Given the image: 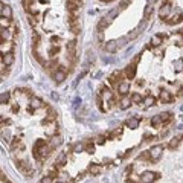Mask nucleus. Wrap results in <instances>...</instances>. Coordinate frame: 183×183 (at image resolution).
<instances>
[{
    "label": "nucleus",
    "mask_w": 183,
    "mask_h": 183,
    "mask_svg": "<svg viewBox=\"0 0 183 183\" xmlns=\"http://www.w3.org/2000/svg\"><path fill=\"white\" fill-rule=\"evenodd\" d=\"M15 165H17V168L21 171V173H25V174H32L34 171L31 169V165L28 163V160H25V159H15Z\"/></svg>",
    "instance_id": "nucleus-1"
},
{
    "label": "nucleus",
    "mask_w": 183,
    "mask_h": 183,
    "mask_svg": "<svg viewBox=\"0 0 183 183\" xmlns=\"http://www.w3.org/2000/svg\"><path fill=\"white\" fill-rule=\"evenodd\" d=\"M159 179V174L157 173H153V171H143L140 174V182L142 183H153L154 180Z\"/></svg>",
    "instance_id": "nucleus-2"
},
{
    "label": "nucleus",
    "mask_w": 183,
    "mask_h": 183,
    "mask_svg": "<svg viewBox=\"0 0 183 183\" xmlns=\"http://www.w3.org/2000/svg\"><path fill=\"white\" fill-rule=\"evenodd\" d=\"M162 151H163V145H154L151 150H150V157H151V162H157L162 156Z\"/></svg>",
    "instance_id": "nucleus-3"
},
{
    "label": "nucleus",
    "mask_w": 183,
    "mask_h": 183,
    "mask_svg": "<svg viewBox=\"0 0 183 183\" xmlns=\"http://www.w3.org/2000/svg\"><path fill=\"white\" fill-rule=\"evenodd\" d=\"M52 76H53V81L56 84H61L64 80H67V72L64 69H55V72H53Z\"/></svg>",
    "instance_id": "nucleus-4"
},
{
    "label": "nucleus",
    "mask_w": 183,
    "mask_h": 183,
    "mask_svg": "<svg viewBox=\"0 0 183 183\" xmlns=\"http://www.w3.org/2000/svg\"><path fill=\"white\" fill-rule=\"evenodd\" d=\"M122 81V72L121 70H116L113 72L110 76H108V84L113 86V87H118V84Z\"/></svg>",
    "instance_id": "nucleus-5"
},
{
    "label": "nucleus",
    "mask_w": 183,
    "mask_h": 183,
    "mask_svg": "<svg viewBox=\"0 0 183 183\" xmlns=\"http://www.w3.org/2000/svg\"><path fill=\"white\" fill-rule=\"evenodd\" d=\"M0 18L2 20H11L12 18V9L8 5H3L0 8Z\"/></svg>",
    "instance_id": "nucleus-6"
},
{
    "label": "nucleus",
    "mask_w": 183,
    "mask_h": 183,
    "mask_svg": "<svg viewBox=\"0 0 183 183\" xmlns=\"http://www.w3.org/2000/svg\"><path fill=\"white\" fill-rule=\"evenodd\" d=\"M124 73H125V78H127V80H134V76H136V63L128 64V66L125 67Z\"/></svg>",
    "instance_id": "nucleus-7"
},
{
    "label": "nucleus",
    "mask_w": 183,
    "mask_h": 183,
    "mask_svg": "<svg viewBox=\"0 0 183 183\" xmlns=\"http://www.w3.org/2000/svg\"><path fill=\"white\" fill-rule=\"evenodd\" d=\"M80 0H67V11L69 14H76L80 9Z\"/></svg>",
    "instance_id": "nucleus-8"
},
{
    "label": "nucleus",
    "mask_w": 183,
    "mask_h": 183,
    "mask_svg": "<svg viewBox=\"0 0 183 183\" xmlns=\"http://www.w3.org/2000/svg\"><path fill=\"white\" fill-rule=\"evenodd\" d=\"M29 107L32 108V110H38V108H43L46 107V104L40 99V98H37V96H32L31 98V104H29Z\"/></svg>",
    "instance_id": "nucleus-9"
},
{
    "label": "nucleus",
    "mask_w": 183,
    "mask_h": 183,
    "mask_svg": "<svg viewBox=\"0 0 183 183\" xmlns=\"http://www.w3.org/2000/svg\"><path fill=\"white\" fill-rule=\"evenodd\" d=\"M14 53L12 52H5L3 53V56H2V63L6 66V67H9V66H12L14 64Z\"/></svg>",
    "instance_id": "nucleus-10"
},
{
    "label": "nucleus",
    "mask_w": 183,
    "mask_h": 183,
    "mask_svg": "<svg viewBox=\"0 0 183 183\" xmlns=\"http://www.w3.org/2000/svg\"><path fill=\"white\" fill-rule=\"evenodd\" d=\"M128 91H130V83H128V81H121V83L118 84V93H119V95L125 96Z\"/></svg>",
    "instance_id": "nucleus-11"
},
{
    "label": "nucleus",
    "mask_w": 183,
    "mask_h": 183,
    "mask_svg": "<svg viewBox=\"0 0 183 183\" xmlns=\"http://www.w3.org/2000/svg\"><path fill=\"white\" fill-rule=\"evenodd\" d=\"M160 102H163V104H169V102H173V95L169 93V91H166V90H162L160 91Z\"/></svg>",
    "instance_id": "nucleus-12"
},
{
    "label": "nucleus",
    "mask_w": 183,
    "mask_h": 183,
    "mask_svg": "<svg viewBox=\"0 0 183 183\" xmlns=\"http://www.w3.org/2000/svg\"><path fill=\"white\" fill-rule=\"evenodd\" d=\"M64 165H67V153H61V154L58 156V159L55 160V166H56V168H61V166H64Z\"/></svg>",
    "instance_id": "nucleus-13"
},
{
    "label": "nucleus",
    "mask_w": 183,
    "mask_h": 183,
    "mask_svg": "<svg viewBox=\"0 0 183 183\" xmlns=\"http://www.w3.org/2000/svg\"><path fill=\"white\" fill-rule=\"evenodd\" d=\"M169 11H171V6H169V3H163L162 5V8H160V11H159V15H160V18H166L168 17V14H169Z\"/></svg>",
    "instance_id": "nucleus-14"
},
{
    "label": "nucleus",
    "mask_w": 183,
    "mask_h": 183,
    "mask_svg": "<svg viewBox=\"0 0 183 183\" xmlns=\"http://www.w3.org/2000/svg\"><path fill=\"white\" fill-rule=\"evenodd\" d=\"M101 98H104V99H113V91L110 90L107 86H102L101 87Z\"/></svg>",
    "instance_id": "nucleus-15"
},
{
    "label": "nucleus",
    "mask_w": 183,
    "mask_h": 183,
    "mask_svg": "<svg viewBox=\"0 0 183 183\" xmlns=\"http://www.w3.org/2000/svg\"><path fill=\"white\" fill-rule=\"evenodd\" d=\"M139 124H140V119L137 118V116H133V118H130L128 121H127V127L128 128H131V130H134L139 127Z\"/></svg>",
    "instance_id": "nucleus-16"
},
{
    "label": "nucleus",
    "mask_w": 183,
    "mask_h": 183,
    "mask_svg": "<svg viewBox=\"0 0 183 183\" xmlns=\"http://www.w3.org/2000/svg\"><path fill=\"white\" fill-rule=\"evenodd\" d=\"M89 173H90L91 176H99L102 173V166L101 165H96V163H91L90 166H89Z\"/></svg>",
    "instance_id": "nucleus-17"
},
{
    "label": "nucleus",
    "mask_w": 183,
    "mask_h": 183,
    "mask_svg": "<svg viewBox=\"0 0 183 183\" xmlns=\"http://www.w3.org/2000/svg\"><path fill=\"white\" fill-rule=\"evenodd\" d=\"M118 47H119V46H118V43H116V41H108L107 45L104 46V49H105L108 53H115V52L118 50Z\"/></svg>",
    "instance_id": "nucleus-18"
},
{
    "label": "nucleus",
    "mask_w": 183,
    "mask_h": 183,
    "mask_svg": "<svg viewBox=\"0 0 183 183\" xmlns=\"http://www.w3.org/2000/svg\"><path fill=\"white\" fill-rule=\"evenodd\" d=\"M143 104H145V107H151V105H156V98L150 93V95H146L145 98H143V101H142Z\"/></svg>",
    "instance_id": "nucleus-19"
},
{
    "label": "nucleus",
    "mask_w": 183,
    "mask_h": 183,
    "mask_svg": "<svg viewBox=\"0 0 183 183\" xmlns=\"http://www.w3.org/2000/svg\"><path fill=\"white\" fill-rule=\"evenodd\" d=\"M130 105H131V99L127 98V96H124L121 99V102H119V108L121 110H127V108H130Z\"/></svg>",
    "instance_id": "nucleus-20"
},
{
    "label": "nucleus",
    "mask_w": 183,
    "mask_h": 183,
    "mask_svg": "<svg viewBox=\"0 0 183 183\" xmlns=\"http://www.w3.org/2000/svg\"><path fill=\"white\" fill-rule=\"evenodd\" d=\"M63 143V139H61V136H52V139H50V148H58L60 145Z\"/></svg>",
    "instance_id": "nucleus-21"
},
{
    "label": "nucleus",
    "mask_w": 183,
    "mask_h": 183,
    "mask_svg": "<svg viewBox=\"0 0 183 183\" xmlns=\"http://www.w3.org/2000/svg\"><path fill=\"white\" fill-rule=\"evenodd\" d=\"M159 116H160V119H162V124H168V122L173 121V115H171L169 111H163V113H160Z\"/></svg>",
    "instance_id": "nucleus-22"
},
{
    "label": "nucleus",
    "mask_w": 183,
    "mask_h": 183,
    "mask_svg": "<svg viewBox=\"0 0 183 183\" xmlns=\"http://www.w3.org/2000/svg\"><path fill=\"white\" fill-rule=\"evenodd\" d=\"M153 12H154V6L153 5H146L145 6V11H143V20H148Z\"/></svg>",
    "instance_id": "nucleus-23"
},
{
    "label": "nucleus",
    "mask_w": 183,
    "mask_h": 183,
    "mask_svg": "<svg viewBox=\"0 0 183 183\" xmlns=\"http://www.w3.org/2000/svg\"><path fill=\"white\" fill-rule=\"evenodd\" d=\"M160 45H162V35L157 34V35H154V37L151 38L150 46H151V47H157V46H160Z\"/></svg>",
    "instance_id": "nucleus-24"
},
{
    "label": "nucleus",
    "mask_w": 183,
    "mask_h": 183,
    "mask_svg": "<svg viewBox=\"0 0 183 183\" xmlns=\"http://www.w3.org/2000/svg\"><path fill=\"white\" fill-rule=\"evenodd\" d=\"M6 31H8V29H6L3 25H0V46L6 43Z\"/></svg>",
    "instance_id": "nucleus-25"
},
{
    "label": "nucleus",
    "mask_w": 183,
    "mask_h": 183,
    "mask_svg": "<svg viewBox=\"0 0 183 183\" xmlns=\"http://www.w3.org/2000/svg\"><path fill=\"white\" fill-rule=\"evenodd\" d=\"M151 125H153L154 128H159V127L163 125V124H162V119H160L159 115H157V116H153V119H151Z\"/></svg>",
    "instance_id": "nucleus-26"
},
{
    "label": "nucleus",
    "mask_w": 183,
    "mask_h": 183,
    "mask_svg": "<svg viewBox=\"0 0 183 183\" xmlns=\"http://www.w3.org/2000/svg\"><path fill=\"white\" fill-rule=\"evenodd\" d=\"M11 99V93L9 91H3L0 93V104H8Z\"/></svg>",
    "instance_id": "nucleus-27"
},
{
    "label": "nucleus",
    "mask_w": 183,
    "mask_h": 183,
    "mask_svg": "<svg viewBox=\"0 0 183 183\" xmlns=\"http://www.w3.org/2000/svg\"><path fill=\"white\" fill-rule=\"evenodd\" d=\"M179 143H180V137H174V139H171V140H169L168 148H169V150H176V148L179 146Z\"/></svg>",
    "instance_id": "nucleus-28"
},
{
    "label": "nucleus",
    "mask_w": 183,
    "mask_h": 183,
    "mask_svg": "<svg viewBox=\"0 0 183 183\" xmlns=\"http://www.w3.org/2000/svg\"><path fill=\"white\" fill-rule=\"evenodd\" d=\"M60 52V45H52L50 46V49H49V55H50V58H55V55Z\"/></svg>",
    "instance_id": "nucleus-29"
},
{
    "label": "nucleus",
    "mask_w": 183,
    "mask_h": 183,
    "mask_svg": "<svg viewBox=\"0 0 183 183\" xmlns=\"http://www.w3.org/2000/svg\"><path fill=\"white\" fill-rule=\"evenodd\" d=\"M56 134V125H55V122L49 127V128H46V136H55Z\"/></svg>",
    "instance_id": "nucleus-30"
},
{
    "label": "nucleus",
    "mask_w": 183,
    "mask_h": 183,
    "mask_svg": "<svg viewBox=\"0 0 183 183\" xmlns=\"http://www.w3.org/2000/svg\"><path fill=\"white\" fill-rule=\"evenodd\" d=\"M108 25H110V21L104 17V18H101V20H99V23H98V29H99V31H102V29H105Z\"/></svg>",
    "instance_id": "nucleus-31"
},
{
    "label": "nucleus",
    "mask_w": 183,
    "mask_h": 183,
    "mask_svg": "<svg viewBox=\"0 0 183 183\" xmlns=\"http://www.w3.org/2000/svg\"><path fill=\"white\" fill-rule=\"evenodd\" d=\"M130 99H131V102H134V104H140V102L143 101V96L139 95V93H133Z\"/></svg>",
    "instance_id": "nucleus-32"
},
{
    "label": "nucleus",
    "mask_w": 183,
    "mask_h": 183,
    "mask_svg": "<svg viewBox=\"0 0 183 183\" xmlns=\"http://www.w3.org/2000/svg\"><path fill=\"white\" fill-rule=\"evenodd\" d=\"M140 32H142V31H140L139 28H136V29H134L133 32H130V34L127 35V40H134V38H136V37L139 35V34H140Z\"/></svg>",
    "instance_id": "nucleus-33"
},
{
    "label": "nucleus",
    "mask_w": 183,
    "mask_h": 183,
    "mask_svg": "<svg viewBox=\"0 0 183 183\" xmlns=\"http://www.w3.org/2000/svg\"><path fill=\"white\" fill-rule=\"evenodd\" d=\"M84 148H86V145H84V143H76V145L73 146V153H76V154H78V153H83V151H84Z\"/></svg>",
    "instance_id": "nucleus-34"
},
{
    "label": "nucleus",
    "mask_w": 183,
    "mask_h": 183,
    "mask_svg": "<svg viewBox=\"0 0 183 183\" xmlns=\"http://www.w3.org/2000/svg\"><path fill=\"white\" fill-rule=\"evenodd\" d=\"M28 21H29V25H31L32 28H35V26H37V23H38V20H37V17H35V15H29V17H28Z\"/></svg>",
    "instance_id": "nucleus-35"
},
{
    "label": "nucleus",
    "mask_w": 183,
    "mask_h": 183,
    "mask_svg": "<svg viewBox=\"0 0 183 183\" xmlns=\"http://www.w3.org/2000/svg\"><path fill=\"white\" fill-rule=\"evenodd\" d=\"M84 145H86V148H84V150H86V151H87V153H93V151H95V145H93V142H87V143H84Z\"/></svg>",
    "instance_id": "nucleus-36"
},
{
    "label": "nucleus",
    "mask_w": 183,
    "mask_h": 183,
    "mask_svg": "<svg viewBox=\"0 0 183 183\" xmlns=\"http://www.w3.org/2000/svg\"><path fill=\"white\" fill-rule=\"evenodd\" d=\"M139 160H151V157H150V151H143V153L139 156Z\"/></svg>",
    "instance_id": "nucleus-37"
},
{
    "label": "nucleus",
    "mask_w": 183,
    "mask_h": 183,
    "mask_svg": "<svg viewBox=\"0 0 183 183\" xmlns=\"http://www.w3.org/2000/svg\"><path fill=\"white\" fill-rule=\"evenodd\" d=\"M40 183H53V179H52L50 176H46V177H43V179L40 180Z\"/></svg>",
    "instance_id": "nucleus-38"
},
{
    "label": "nucleus",
    "mask_w": 183,
    "mask_h": 183,
    "mask_svg": "<svg viewBox=\"0 0 183 183\" xmlns=\"http://www.w3.org/2000/svg\"><path fill=\"white\" fill-rule=\"evenodd\" d=\"M96 143H98V145H104V143H105V137H104V136H98V139H96Z\"/></svg>",
    "instance_id": "nucleus-39"
},
{
    "label": "nucleus",
    "mask_w": 183,
    "mask_h": 183,
    "mask_svg": "<svg viewBox=\"0 0 183 183\" xmlns=\"http://www.w3.org/2000/svg\"><path fill=\"white\" fill-rule=\"evenodd\" d=\"M136 86H137V87H143V86H145V81H143V80H137Z\"/></svg>",
    "instance_id": "nucleus-40"
},
{
    "label": "nucleus",
    "mask_w": 183,
    "mask_h": 183,
    "mask_svg": "<svg viewBox=\"0 0 183 183\" xmlns=\"http://www.w3.org/2000/svg\"><path fill=\"white\" fill-rule=\"evenodd\" d=\"M6 180V176H5V173L0 169V182H5Z\"/></svg>",
    "instance_id": "nucleus-41"
},
{
    "label": "nucleus",
    "mask_w": 183,
    "mask_h": 183,
    "mask_svg": "<svg viewBox=\"0 0 183 183\" xmlns=\"http://www.w3.org/2000/svg\"><path fill=\"white\" fill-rule=\"evenodd\" d=\"M84 174H86V173H84V171H83V173H80V174H78V177H76V179H78V180H81V179H84Z\"/></svg>",
    "instance_id": "nucleus-42"
},
{
    "label": "nucleus",
    "mask_w": 183,
    "mask_h": 183,
    "mask_svg": "<svg viewBox=\"0 0 183 183\" xmlns=\"http://www.w3.org/2000/svg\"><path fill=\"white\" fill-rule=\"evenodd\" d=\"M125 171H127V173H131V171H133V166H127V169H125Z\"/></svg>",
    "instance_id": "nucleus-43"
},
{
    "label": "nucleus",
    "mask_w": 183,
    "mask_h": 183,
    "mask_svg": "<svg viewBox=\"0 0 183 183\" xmlns=\"http://www.w3.org/2000/svg\"><path fill=\"white\" fill-rule=\"evenodd\" d=\"M125 182H127V183H136V182H133V180H131V179H127V180H125Z\"/></svg>",
    "instance_id": "nucleus-44"
},
{
    "label": "nucleus",
    "mask_w": 183,
    "mask_h": 183,
    "mask_svg": "<svg viewBox=\"0 0 183 183\" xmlns=\"http://www.w3.org/2000/svg\"><path fill=\"white\" fill-rule=\"evenodd\" d=\"M55 183H64V182H55Z\"/></svg>",
    "instance_id": "nucleus-45"
}]
</instances>
